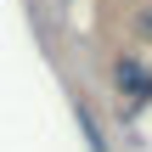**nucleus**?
I'll use <instances>...</instances> for the list:
<instances>
[{"instance_id":"1","label":"nucleus","mask_w":152,"mask_h":152,"mask_svg":"<svg viewBox=\"0 0 152 152\" xmlns=\"http://www.w3.org/2000/svg\"><path fill=\"white\" fill-rule=\"evenodd\" d=\"M113 90H118V102L130 96V107H147L152 102V62L135 56V51L113 56Z\"/></svg>"},{"instance_id":"2","label":"nucleus","mask_w":152,"mask_h":152,"mask_svg":"<svg viewBox=\"0 0 152 152\" xmlns=\"http://www.w3.org/2000/svg\"><path fill=\"white\" fill-rule=\"evenodd\" d=\"M135 34H147V39H152V6H147V11H135Z\"/></svg>"}]
</instances>
